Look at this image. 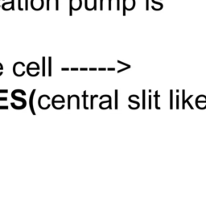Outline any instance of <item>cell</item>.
<instances>
[{
  "mask_svg": "<svg viewBox=\"0 0 206 206\" xmlns=\"http://www.w3.org/2000/svg\"><path fill=\"white\" fill-rule=\"evenodd\" d=\"M35 90H36V89H34V90H33L32 93V97H31V109H32V111L33 113H35V112H34V110H33V107H32V97H33V95H34V93H35Z\"/></svg>",
  "mask_w": 206,
  "mask_h": 206,
  "instance_id": "6da1fadb",
  "label": "cell"
},
{
  "mask_svg": "<svg viewBox=\"0 0 206 206\" xmlns=\"http://www.w3.org/2000/svg\"><path fill=\"white\" fill-rule=\"evenodd\" d=\"M49 76H51V57H49Z\"/></svg>",
  "mask_w": 206,
  "mask_h": 206,
  "instance_id": "7a4b0ae2",
  "label": "cell"
},
{
  "mask_svg": "<svg viewBox=\"0 0 206 206\" xmlns=\"http://www.w3.org/2000/svg\"><path fill=\"white\" fill-rule=\"evenodd\" d=\"M62 70H69V69H62Z\"/></svg>",
  "mask_w": 206,
  "mask_h": 206,
  "instance_id": "5b68a950",
  "label": "cell"
},
{
  "mask_svg": "<svg viewBox=\"0 0 206 206\" xmlns=\"http://www.w3.org/2000/svg\"><path fill=\"white\" fill-rule=\"evenodd\" d=\"M26 10H28V0H26Z\"/></svg>",
  "mask_w": 206,
  "mask_h": 206,
  "instance_id": "277c9868",
  "label": "cell"
},
{
  "mask_svg": "<svg viewBox=\"0 0 206 206\" xmlns=\"http://www.w3.org/2000/svg\"><path fill=\"white\" fill-rule=\"evenodd\" d=\"M96 8H97V7H96V0H94V7H93V9L96 10Z\"/></svg>",
  "mask_w": 206,
  "mask_h": 206,
  "instance_id": "3957f363",
  "label": "cell"
}]
</instances>
